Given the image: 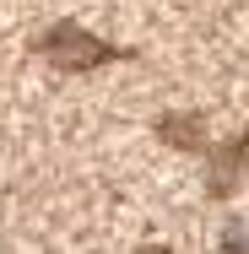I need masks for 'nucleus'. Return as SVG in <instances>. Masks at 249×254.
Returning a JSON list of instances; mask_svg holds the SVG:
<instances>
[{
  "label": "nucleus",
  "instance_id": "1",
  "mask_svg": "<svg viewBox=\"0 0 249 254\" xmlns=\"http://www.w3.org/2000/svg\"><path fill=\"white\" fill-rule=\"evenodd\" d=\"M44 54H49L54 65H65V70H92V65H103L114 49H108L103 38H92V33H82L76 22H60L49 38H44Z\"/></svg>",
  "mask_w": 249,
  "mask_h": 254
},
{
  "label": "nucleus",
  "instance_id": "3",
  "mask_svg": "<svg viewBox=\"0 0 249 254\" xmlns=\"http://www.w3.org/2000/svg\"><path fill=\"white\" fill-rule=\"evenodd\" d=\"M141 254H173V249H141Z\"/></svg>",
  "mask_w": 249,
  "mask_h": 254
},
{
  "label": "nucleus",
  "instance_id": "2",
  "mask_svg": "<svg viewBox=\"0 0 249 254\" xmlns=\"http://www.w3.org/2000/svg\"><path fill=\"white\" fill-rule=\"evenodd\" d=\"M222 249H228V254H249V222H228Z\"/></svg>",
  "mask_w": 249,
  "mask_h": 254
}]
</instances>
